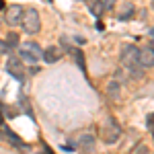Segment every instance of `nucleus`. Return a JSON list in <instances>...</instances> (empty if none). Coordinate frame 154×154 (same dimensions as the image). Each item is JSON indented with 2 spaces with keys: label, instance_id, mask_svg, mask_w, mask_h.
Wrapping results in <instances>:
<instances>
[{
  "label": "nucleus",
  "instance_id": "obj_10",
  "mask_svg": "<svg viewBox=\"0 0 154 154\" xmlns=\"http://www.w3.org/2000/svg\"><path fill=\"white\" fill-rule=\"evenodd\" d=\"M107 97L111 101H119V97H121V84H119V80H111L107 84Z\"/></svg>",
  "mask_w": 154,
  "mask_h": 154
},
{
  "label": "nucleus",
  "instance_id": "obj_21",
  "mask_svg": "<svg viewBox=\"0 0 154 154\" xmlns=\"http://www.w3.org/2000/svg\"><path fill=\"white\" fill-rule=\"evenodd\" d=\"M0 23H2V19H0Z\"/></svg>",
  "mask_w": 154,
  "mask_h": 154
},
{
  "label": "nucleus",
  "instance_id": "obj_2",
  "mask_svg": "<svg viewBox=\"0 0 154 154\" xmlns=\"http://www.w3.org/2000/svg\"><path fill=\"white\" fill-rule=\"evenodd\" d=\"M21 27H23L25 33H29V35L39 33V29H41V19H39V12H37L35 8H27V11H23Z\"/></svg>",
  "mask_w": 154,
  "mask_h": 154
},
{
  "label": "nucleus",
  "instance_id": "obj_18",
  "mask_svg": "<svg viewBox=\"0 0 154 154\" xmlns=\"http://www.w3.org/2000/svg\"><path fill=\"white\" fill-rule=\"evenodd\" d=\"M0 51H2V54H6V51H8V48H6V43H4V41H0Z\"/></svg>",
  "mask_w": 154,
  "mask_h": 154
},
{
  "label": "nucleus",
  "instance_id": "obj_12",
  "mask_svg": "<svg viewBox=\"0 0 154 154\" xmlns=\"http://www.w3.org/2000/svg\"><path fill=\"white\" fill-rule=\"evenodd\" d=\"M86 6H88V11L91 14H95V17H101L103 14V4H101V0H86Z\"/></svg>",
  "mask_w": 154,
  "mask_h": 154
},
{
  "label": "nucleus",
  "instance_id": "obj_1",
  "mask_svg": "<svg viewBox=\"0 0 154 154\" xmlns=\"http://www.w3.org/2000/svg\"><path fill=\"white\" fill-rule=\"evenodd\" d=\"M138 56H140V48H136V45H123L121 48V64L130 70L131 76H138V78H142V68L138 66Z\"/></svg>",
  "mask_w": 154,
  "mask_h": 154
},
{
  "label": "nucleus",
  "instance_id": "obj_15",
  "mask_svg": "<svg viewBox=\"0 0 154 154\" xmlns=\"http://www.w3.org/2000/svg\"><path fill=\"white\" fill-rule=\"evenodd\" d=\"M72 54H74V58H76V62H78V66L84 70V62H82V51L80 49H72Z\"/></svg>",
  "mask_w": 154,
  "mask_h": 154
},
{
  "label": "nucleus",
  "instance_id": "obj_5",
  "mask_svg": "<svg viewBox=\"0 0 154 154\" xmlns=\"http://www.w3.org/2000/svg\"><path fill=\"white\" fill-rule=\"evenodd\" d=\"M6 72L11 74L12 78H17L19 82L25 80V66L17 56H11V58H8V62H6Z\"/></svg>",
  "mask_w": 154,
  "mask_h": 154
},
{
  "label": "nucleus",
  "instance_id": "obj_19",
  "mask_svg": "<svg viewBox=\"0 0 154 154\" xmlns=\"http://www.w3.org/2000/svg\"><path fill=\"white\" fill-rule=\"evenodd\" d=\"M148 33H150V37H154V27H150V31H148Z\"/></svg>",
  "mask_w": 154,
  "mask_h": 154
},
{
  "label": "nucleus",
  "instance_id": "obj_4",
  "mask_svg": "<svg viewBox=\"0 0 154 154\" xmlns=\"http://www.w3.org/2000/svg\"><path fill=\"white\" fill-rule=\"evenodd\" d=\"M101 138H103L105 144H115L121 138V128H119V123L113 117H109L101 125Z\"/></svg>",
  "mask_w": 154,
  "mask_h": 154
},
{
  "label": "nucleus",
  "instance_id": "obj_11",
  "mask_svg": "<svg viewBox=\"0 0 154 154\" xmlns=\"http://www.w3.org/2000/svg\"><path fill=\"white\" fill-rule=\"evenodd\" d=\"M134 11H136V6H134L131 2H125V4H121V6H119L117 19H119V21H128V19H131Z\"/></svg>",
  "mask_w": 154,
  "mask_h": 154
},
{
  "label": "nucleus",
  "instance_id": "obj_6",
  "mask_svg": "<svg viewBox=\"0 0 154 154\" xmlns=\"http://www.w3.org/2000/svg\"><path fill=\"white\" fill-rule=\"evenodd\" d=\"M4 19H6V23L11 25V27L21 25V19H23V6H19V4L8 6V8H6V14H4Z\"/></svg>",
  "mask_w": 154,
  "mask_h": 154
},
{
  "label": "nucleus",
  "instance_id": "obj_7",
  "mask_svg": "<svg viewBox=\"0 0 154 154\" xmlns=\"http://www.w3.org/2000/svg\"><path fill=\"white\" fill-rule=\"evenodd\" d=\"M74 148H80L82 152L86 150H93V146H95V138H93V134H78L76 138H74V144H72Z\"/></svg>",
  "mask_w": 154,
  "mask_h": 154
},
{
  "label": "nucleus",
  "instance_id": "obj_8",
  "mask_svg": "<svg viewBox=\"0 0 154 154\" xmlns=\"http://www.w3.org/2000/svg\"><path fill=\"white\" fill-rule=\"evenodd\" d=\"M138 66H140V68H154V51L150 48H142L140 49Z\"/></svg>",
  "mask_w": 154,
  "mask_h": 154
},
{
  "label": "nucleus",
  "instance_id": "obj_20",
  "mask_svg": "<svg viewBox=\"0 0 154 154\" xmlns=\"http://www.w3.org/2000/svg\"><path fill=\"white\" fill-rule=\"evenodd\" d=\"M148 48H150V49H152V51H154V39H152V43H150V45H148Z\"/></svg>",
  "mask_w": 154,
  "mask_h": 154
},
{
  "label": "nucleus",
  "instance_id": "obj_13",
  "mask_svg": "<svg viewBox=\"0 0 154 154\" xmlns=\"http://www.w3.org/2000/svg\"><path fill=\"white\" fill-rule=\"evenodd\" d=\"M4 43H6V48H8V49H11V48H17V45H19V35H17V33H8Z\"/></svg>",
  "mask_w": 154,
  "mask_h": 154
},
{
  "label": "nucleus",
  "instance_id": "obj_17",
  "mask_svg": "<svg viewBox=\"0 0 154 154\" xmlns=\"http://www.w3.org/2000/svg\"><path fill=\"white\" fill-rule=\"evenodd\" d=\"M101 4H103L105 11H111V8L115 6V0H101Z\"/></svg>",
  "mask_w": 154,
  "mask_h": 154
},
{
  "label": "nucleus",
  "instance_id": "obj_16",
  "mask_svg": "<svg viewBox=\"0 0 154 154\" xmlns=\"http://www.w3.org/2000/svg\"><path fill=\"white\" fill-rule=\"evenodd\" d=\"M134 154H150V148H148L146 144H140V146H136Z\"/></svg>",
  "mask_w": 154,
  "mask_h": 154
},
{
  "label": "nucleus",
  "instance_id": "obj_14",
  "mask_svg": "<svg viewBox=\"0 0 154 154\" xmlns=\"http://www.w3.org/2000/svg\"><path fill=\"white\" fill-rule=\"evenodd\" d=\"M4 134H6V136H8V140H11V142L14 144V146H21V140H19V138H17V134H12V131L8 130V128H6V125H4Z\"/></svg>",
  "mask_w": 154,
  "mask_h": 154
},
{
  "label": "nucleus",
  "instance_id": "obj_9",
  "mask_svg": "<svg viewBox=\"0 0 154 154\" xmlns=\"http://www.w3.org/2000/svg\"><path fill=\"white\" fill-rule=\"evenodd\" d=\"M48 64H54V62H60L62 60V51H60V48H54V45H49L48 49H43V58Z\"/></svg>",
  "mask_w": 154,
  "mask_h": 154
},
{
  "label": "nucleus",
  "instance_id": "obj_3",
  "mask_svg": "<svg viewBox=\"0 0 154 154\" xmlns=\"http://www.w3.org/2000/svg\"><path fill=\"white\" fill-rule=\"evenodd\" d=\"M19 60H25V62H29V64H35L39 60L43 58V49L37 45L35 41H25L19 45Z\"/></svg>",
  "mask_w": 154,
  "mask_h": 154
}]
</instances>
